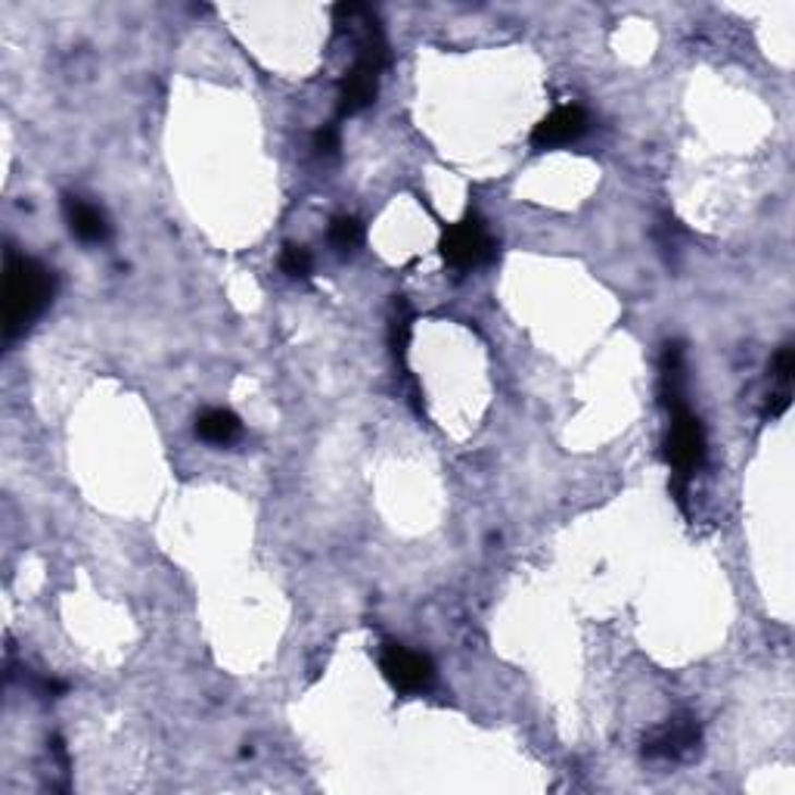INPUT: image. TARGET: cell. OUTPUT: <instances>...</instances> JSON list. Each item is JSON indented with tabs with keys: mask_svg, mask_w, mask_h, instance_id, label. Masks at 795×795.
<instances>
[{
	"mask_svg": "<svg viewBox=\"0 0 795 795\" xmlns=\"http://www.w3.org/2000/svg\"><path fill=\"white\" fill-rule=\"evenodd\" d=\"M442 255L450 267L457 270H469L489 262L494 255V243H491L489 230L475 215H467L463 221L450 225L442 237Z\"/></svg>",
	"mask_w": 795,
	"mask_h": 795,
	"instance_id": "3957f363",
	"label": "cell"
},
{
	"mask_svg": "<svg viewBox=\"0 0 795 795\" xmlns=\"http://www.w3.org/2000/svg\"><path fill=\"white\" fill-rule=\"evenodd\" d=\"M361 240H364V227H361V221H358L354 215H339V218L329 225V243L336 245L339 252L358 249Z\"/></svg>",
	"mask_w": 795,
	"mask_h": 795,
	"instance_id": "30bf717a",
	"label": "cell"
},
{
	"mask_svg": "<svg viewBox=\"0 0 795 795\" xmlns=\"http://www.w3.org/2000/svg\"><path fill=\"white\" fill-rule=\"evenodd\" d=\"M662 401L672 410L684 408V346L672 342L662 354Z\"/></svg>",
	"mask_w": 795,
	"mask_h": 795,
	"instance_id": "9c48e42d",
	"label": "cell"
},
{
	"mask_svg": "<svg viewBox=\"0 0 795 795\" xmlns=\"http://www.w3.org/2000/svg\"><path fill=\"white\" fill-rule=\"evenodd\" d=\"M196 432H200V438L208 442V445H233L240 438V432H243V423L230 410L212 408L196 420Z\"/></svg>",
	"mask_w": 795,
	"mask_h": 795,
	"instance_id": "ba28073f",
	"label": "cell"
},
{
	"mask_svg": "<svg viewBox=\"0 0 795 795\" xmlns=\"http://www.w3.org/2000/svg\"><path fill=\"white\" fill-rule=\"evenodd\" d=\"M65 221L72 227V233L84 240V243H103L109 237V225L97 205L84 203L82 196H65Z\"/></svg>",
	"mask_w": 795,
	"mask_h": 795,
	"instance_id": "52a82bcc",
	"label": "cell"
},
{
	"mask_svg": "<svg viewBox=\"0 0 795 795\" xmlns=\"http://www.w3.org/2000/svg\"><path fill=\"white\" fill-rule=\"evenodd\" d=\"M7 314H3V336L13 339L32 327L53 302L57 277L50 267L16 252H7Z\"/></svg>",
	"mask_w": 795,
	"mask_h": 795,
	"instance_id": "6da1fadb",
	"label": "cell"
},
{
	"mask_svg": "<svg viewBox=\"0 0 795 795\" xmlns=\"http://www.w3.org/2000/svg\"><path fill=\"white\" fill-rule=\"evenodd\" d=\"M314 149L317 153H327V156H333L339 149V131H336V124H327V128H321L314 134Z\"/></svg>",
	"mask_w": 795,
	"mask_h": 795,
	"instance_id": "4fadbf2b",
	"label": "cell"
},
{
	"mask_svg": "<svg viewBox=\"0 0 795 795\" xmlns=\"http://www.w3.org/2000/svg\"><path fill=\"white\" fill-rule=\"evenodd\" d=\"M585 131H588V116H585V109H578V106H563V109H556V112H551L547 119H541V122L534 124V131H531V146H538V149H556V146H566V143L578 141Z\"/></svg>",
	"mask_w": 795,
	"mask_h": 795,
	"instance_id": "8992f818",
	"label": "cell"
},
{
	"mask_svg": "<svg viewBox=\"0 0 795 795\" xmlns=\"http://www.w3.org/2000/svg\"><path fill=\"white\" fill-rule=\"evenodd\" d=\"M665 457L672 463L674 475L687 479L706 463V429L687 408L672 410V429L665 438Z\"/></svg>",
	"mask_w": 795,
	"mask_h": 795,
	"instance_id": "7a4b0ae2",
	"label": "cell"
},
{
	"mask_svg": "<svg viewBox=\"0 0 795 795\" xmlns=\"http://www.w3.org/2000/svg\"><path fill=\"white\" fill-rule=\"evenodd\" d=\"M383 674H386V680L395 690L417 694V690H426L429 684H432L435 668H432V662H429L426 655L410 653L405 647H395L392 643V647H386V653H383Z\"/></svg>",
	"mask_w": 795,
	"mask_h": 795,
	"instance_id": "277c9868",
	"label": "cell"
},
{
	"mask_svg": "<svg viewBox=\"0 0 795 795\" xmlns=\"http://www.w3.org/2000/svg\"><path fill=\"white\" fill-rule=\"evenodd\" d=\"M793 373H795V351L790 346H783L780 351H776V358H774L776 388L793 386Z\"/></svg>",
	"mask_w": 795,
	"mask_h": 795,
	"instance_id": "7c38bea8",
	"label": "cell"
},
{
	"mask_svg": "<svg viewBox=\"0 0 795 795\" xmlns=\"http://www.w3.org/2000/svg\"><path fill=\"white\" fill-rule=\"evenodd\" d=\"M280 267H284V274H289V277H308L314 262H311V252H308L305 245L286 243L284 252H280Z\"/></svg>",
	"mask_w": 795,
	"mask_h": 795,
	"instance_id": "8fae6325",
	"label": "cell"
},
{
	"mask_svg": "<svg viewBox=\"0 0 795 795\" xmlns=\"http://www.w3.org/2000/svg\"><path fill=\"white\" fill-rule=\"evenodd\" d=\"M699 746V724L694 718H674L643 739L647 758H687Z\"/></svg>",
	"mask_w": 795,
	"mask_h": 795,
	"instance_id": "5b68a950",
	"label": "cell"
}]
</instances>
